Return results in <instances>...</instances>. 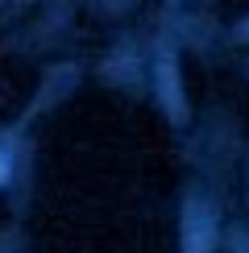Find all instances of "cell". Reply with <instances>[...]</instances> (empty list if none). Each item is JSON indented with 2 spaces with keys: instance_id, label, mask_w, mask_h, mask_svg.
Masks as SVG:
<instances>
[{
  "instance_id": "6da1fadb",
  "label": "cell",
  "mask_w": 249,
  "mask_h": 253,
  "mask_svg": "<svg viewBox=\"0 0 249 253\" xmlns=\"http://www.w3.org/2000/svg\"><path fill=\"white\" fill-rule=\"evenodd\" d=\"M208 249H212V212L191 204L183 224V253H208Z\"/></svg>"
},
{
  "instance_id": "7a4b0ae2",
  "label": "cell",
  "mask_w": 249,
  "mask_h": 253,
  "mask_svg": "<svg viewBox=\"0 0 249 253\" xmlns=\"http://www.w3.org/2000/svg\"><path fill=\"white\" fill-rule=\"evenodd\" d=\"M158 83H162V100H166V108L174 112V117H183V96H179V75L170 71V62H158Z\"/></svg>"
},
{
  "instance_id": "3957f363",
  "label": "cell",
  "mask_w": 249,
  "mask_h": 253,
  "mask_svg": "<svg viewBox=\"0 0 249 253\" xmlns=\"http://www.w3.org/2000/svg\"><path fill=\"white\" fill-rule=\"evenodd\" d=\"M241 34H245V38H249V25H241Z\"/></svg>"
}]
</instances>
